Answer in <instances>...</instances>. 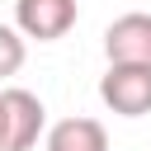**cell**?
I'll return each mask as SVG.
<instances>
[{
    "label": "cell",
    "instance_id": "obj_1",
    "mask_svg": "<svg viewBox=\"0 0 151 151\" xmlns=\"http://www.w3.org/2000/svg\"><path fill=\"white\" fill-rule=\"evenodd\" d=\"M99 99L118 118L151 113V66H109L99 76Z\"/></svg>",
    "mask_w": 151,
    "mask_h": 151
},
{
    "label": "cell",
    "instance_id": "obj_2",
    "mask_svg": "<svg viewBox=\"0 0 151 151\" xmlns=\"http://www.w3.org/2000/svg\"><path fill=\"white\" fill-rule=\"evenodd\" d=\"M0 104H5V151H33L38 137H42V123H47V109L33 90H19V85H5L0 90Z\"/></svg>",
    "mask_w": 151,
    "mask_h": 151
},
{
    "label": "cell",
    "instance_id": "obj_3",
    "mask_svg": "<svg viewBox=\"0 0 151 151\" xmlns=\"http://www.w3.org/2000/svg\"><path fill=\"white\" fill-rule=\"evenodd\" d=\"M104 57L109 66H151V14H118L104 28Z\"/></svg>",
    "mask_w": 151,
    "mask_h": 151
},
{
    "label": "cell",
    "instance_id": "obj_4",
    "mask_svg": "<svg viewBox=\"0 0 151 151\" xmlns=\"http://www.w3.org/2000/svg\"><path fill=\"white\" fill-rule=\"evenodd\" d=\"M76 0H14V28L19 38H38V42H57L76 28Z\"/></svg>",
    "mask_w": 151,
    "mask_h": 151
},
{
    "label": "cell",
    "instance_id": "obj_5",
    "mask_svg": "<svg viewBox=\"0 0 151 151\" xmlns=\"http://www.w3.org/2000/svg\"><path fill=\"white\" fill-rule=\"evenodd\" d=\"M47 151H109V132L99 118H61L47 127Z\"/></svg>",
    "mask_w": 151,
    "mask_h": 151
},
{
    "label": "cell",
    "instance_id": "obj_6",
    "mask_svg": "<svg viewBox=\"0 0 151 151\" xmlns=\"http://www.w3.org/2000/svg\"><path fill=\"white\" fill-rule=\"evenodd\" d=\"M24 57H28V47H24V38H19V28H9V24H0V80H9V76H19V66H24Z\"/></svg>",
    "mask_w": 151,
    "mask_h": 151
},
{
    "label": "cell",
    "instance_id": "obj_7",
    "mask_svg": "<svg viewBox=\"0 0 151 151\" xmlns=\"http://www.w3.org/2000/svg\"><path fill=\"white\" fill-rule=\"evenodd\" d=\"M5 137H9V127H5V104H0V151H5Z\"/></svg>",
    "mask_w": 151,
    "mask_h": 151
}]
</instances>
